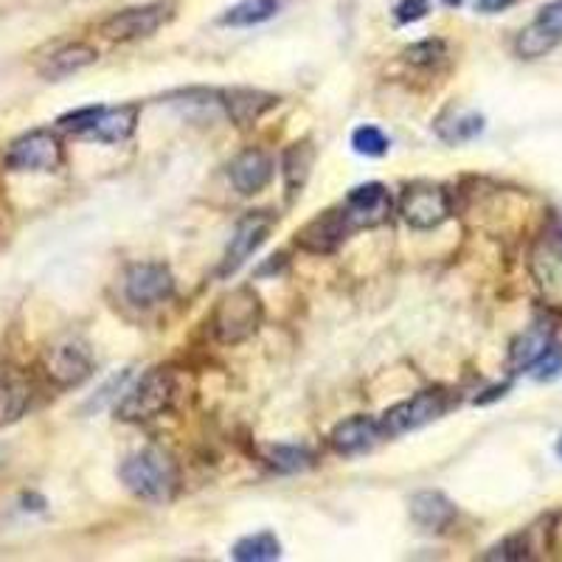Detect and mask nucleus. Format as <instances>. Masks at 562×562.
Returning a JSON list of instances; mask_svg holds the SVG:
<instances>
[{
  "label": "nucleus",
  "mask_w": 562,
  "mask_h": 562,
  "mask_svg": "<svg viewBox=\"0 0 562 562\" xmlns=\"http://www.w3.org/2000/svg\"><path fill=\"white\" fill-rule=\"evenodd\" d=\"M122 484L147 504H169L180 490V467L164 448H144L119 470Z\"/></svg>",
  "instance_id": "f257e3e1"
},
{
  "label": "nucleus",
  "mask_w": 562,
  "mask_h": 562,
  "mask_svg": "<svg viewBox=\"0 0 562 562\" xmlns=\"http://www.w3.org/2000/svg\"><path fill=\"white\" fill-rule=\"evenodd\" d=\"M265 310H262V299L256 293L254 288H237L225 293L223 299L214 304L211 310V335L214 340L223 346H237L245 344L248 338H254L259 333V326H262Z\"/></svg>",
  "instance_id": "f03ea898"
},
{
  "label": "nucleus",
  "mask_w": 562,
  "mask_h": 562,
  "mask_svg": "<svg viewBox=\"0 0 562 562\" xmlns=\"http://www.w3.org/2000/svg\"><path fill=\"white\" fill-rule=\"evenodd\" d=\"M175 374L169 369H149L115 405L122 422H149L167 414L175 403Z\"/></svg>",
  "instance_id": "7ed1b4c3"
},
{
  "label": "nucleus",
  "mask_w": 562,
  "mask_h": 562,
  "mask_svg": "<svg viewBox=\"0 0 562 562\" xmlns=\"http://www.w3.org/2000/svg\"><path fill=\"white\" fill-rule=\"evenodd\" d=\"M450 408H453V394L448 389H425L385 411L380 416V425H383L385 439H396V436L411 434V430H419L430 422L441 419Z\"/></svg>",
  "instance_id": "20e7f679"
},
{
  "label": "nucleus",
  "mask_w": 562,
  "mask_h": 562,
  "mask_svg": "<svg viewBox=\"0 0 562 562\" xmlns=\"http://www.w3.org/2000/svg\"><path fill=\"white\" fill-rule=\"evenodd\" d=\"M396 209H400V217L416 231L439 228L453 214L448 189L439 183H430V180H416V183L405 186V192Z\"/></svg>",
  "instance_id": "39448f33"
},
{
  "label": "nucleus",
  "mask_w": 562,
  "mask_h": 562,
  "mask_svg": "<svg viewBox=\"0 0 562 562\" xmlns=\"http://www.w3.org/2000/svg\"><path fill=\"white\" fill-rule=\"evenodd\" d=\"M63 140L52 130H29L9 144L3 164L12 172H57L63 167Z\"/></svg>",
  "instance_id": "423d86ee"
},
{
  "label": "nucleus",
  "mask_w": 562,
  "mask_h": 562,
  "mask_svg": "<svg viewBox=\"0 0 562 562\" xmlns=\"http://www.w3.org/2000/svg\"><path fill=\"white\" fill-rule=\"evenodd\" d=\"M529 273L540 299L562 313V231H546L529 254Z\"/></svg>",
  "instance_id": "0eeeda50"
},
{
  "label": "nucleus",
  "mask_w": 562,
  "mask_h": 562,
  "mask_svg": "<svg viewBox=\"0 0 562 562\" xmlns=\"http://www.w3.org/2000/svg\"><path fill=\"white\" fill-rule=\"evenodd\" d=\"M45 380L57 389H77L93 374V355L82 340H59L48 346L40 360Z\"/></svg>",
  "instance_id": "6e6552de"
},
{
  "label": "nucleus",
  "mask_w": 562,
  "mask_h": 562,
  "mask_svg": "<svg viewBox=\"0 0 562 562\" xmlns=\"http://www.w3.org/2000/svg\"><path fill=\"white\" fill-rule=\"evenodd\" d=\"M273 225L276 217L270 211H248L237 223L234 234H231L228 245H225L223 262H220V279H228V276L237 273L250 256L268 243Z\"/></svg>",
  "instance_id": "1a4fd4ad"
},
{
  "label": "nucleus",
  "mask_w": 562,
  "mask_h": 562,
  "mask_svg": "<svg viewBox=\"0 0 562 562\" xmlns=\"http://www.w3.org/2000/svg\"><path fill=\"white\" fill-rule=\"evenodd\" d=\"M172 20V3H144V7L122 9V12L110 14L99 32L113 43H133V40H147L167 26Z\"/></svg>",
  "instance_id": "9d476101"
},
{
  "label": "nucleus",
  "mask_w": 562,
  "mask_h": 562,
  "mask_svg": "<svg viewBox=\"0 0 562 562\" xmlns=\"http://www.w3.org/2000/svg\"><path fill=\"white\" fill-rule=\"evenodd\" d=\"M124 295L133 307H158L175 295V276L164 262H135L124 273Z\"/></svg>",
  "instance_id": "9b49d317"
},
{
  "label": "nucleus",
  "mask_w": 562,
  "mask_h": 562,
  "mask_svg": "<svg viewBox=\"0 0 562 562\" xmlns=\"http://www.w3.org/2000/svg\"><path fill=\"white\" fill-rule=\"evenodd\" d=\"M351 231H355V225H351L344 205H338V209H326L321 211L318 217H313L307 225H301V228L295 231V248L307 250V254L315 256L335 254V250L349 239Z\"/></svg>",
  "instance_id": "f8f14e48"
},
{
  "label": "nucleus",
  "mask_w": 562,
  "mask_h": 562,
  "mask_svg": "<svg viewBox=\"0 0 562 562\" xmlns=\"http://www.w3.org/2000/svg\"><path fill=\"white\" fill-rule=\"evenodd\" d=\"M562 43V0L546 3L529 26L515 40V52L524 59H540Z\"/></svg>",
  "instance_id": "ddd939ff"
},
{
  "label": "nucleus",
  "mask_w": 562,
  "mask_h": 562,
  "mask_svg": "<svg viewBox=\"0 0 562 562\" xmlns=\"http://www.w3.org/2000/svg\"><path fill=\"white\" fill-rule=\"evenodd\" d=\"M344 209L349 214L355 231L378 228L391 217V194L383 183H360L355 186L344 200Z\"/></svg>",
  "instance_id": "4468645a"
},
{
  "label": "nucleus",
  "mask_w": 562,
  "mask_h": 562,
  "mask_svg": "<svg viewBox=\"0 0 562 562\" xmlns=\"http://www.w3.org/2000/svg\"><path fill=\"white\" fill-rule=\"evenodd\" d=\"M383 425L374 416H349V419L338 422L329 434V448L338 456H360L369 453L378 441H383Z\"/></svg>",
  "instance_id": "2eb2a0df"
},
{
  "label": "nucleus",
  "mask_w": 562,
  "mask_h": 562,
  "mask_svg": "<svg viewBox=\"0 0 562 562\" xmlns=\"http://www.w3.org/2000/svg\"><path fill=\"white\" fill-rule=\"evenodd\" d=\"M273 158L270 153L259 147L243 149L237 158L228 164V180L231 186L237 189L239 194L250 198V194H259L265 186L273 180Z\"/></svg>",
  "instance_id": "dca6fc26"
},
{
  "label": "nucleus",
  "mask_w": 562,
  "mask_h": 562,
  "mask_svg": "<svg viewBox=\"0 0 562 562\" xmlns=\"http://www.w3.org/2000/svg\"><path fill=\"white\" fill-rule=\"evenodd\" d=\"M220 104L225 108L231 124H237L239 130H248L279 104V97L265 93L259 88H228L220 93Z\"/></svg>",
  "instance_id": "f3484780"
},
{
  "label": "nucleus",
  "mask_w": 562,
  "mask_h": 562,
  "mask_svg": "<svg viewBox=\"0 0 562 562\" xmlns=\"http://www.w3.org/2000/svg\"><path fill=\"white\" fill-rule=\"evenodd\" d=\"M411 520L425 531H445L456 520V504L439 490L416 492L408 504Z\"/></svg>",
  "instance_id": "a211bd4d"
},
{
  "label": "nucleus",
  "mask_w": 562,
  "mask_h": 562,
  "mask_svg": "<svg viewBox=\"0 0 562 562\" xmlns=\"http://www.w3.org/2000/svg\"><path fill=\"white\" fill-rule=\"evenodd\" d=\"M97 59H99V52L93 48V45L68 43L45 57V63L40 65V77H43L45 82H63V79L79 74V70L90 68Z\"/></svg>",
  "instance_id": "6ab92c4d"
},
{
  "label": "nucleus",
  "mask_w": 562,
  "mask_h": 562,
  "mask_svg": "<svg viewBox=\"0 0 562 562\" xmlns=\"http://www.w3.org/2000/svg\"><path fill=\"white\" fill-rule=\"evenodd\" d=\"M434 130L445 144L459 147V144H467V140L479 138V135L484 133V115L475 113V110L450 104V108H445L439 115H436Z\"/></svg>",
  "instance_id": "aec40b11"
},
{
  "label": "nucleus",
  "mask_w": 562,
  "mask_h": 562,
  "mask_svg": "<svg viewBox=\"0 0 562 562\" xmlns=\"http://www.w3.org/2000/svg\"><path fill=\"white\" fill-rule=\"evenodd\" d=\"M138 104H119V108H104L99 113L97 124L90 127V133L85 138L102 140V144H124L127 138H133L135 127H138Z\"/></svg>",
  "instance_id": "412c9836"
},
{
  "label": "nucleus",
  "mask_w": 562,
  "mask_h": 562,
  "mask_svg": "<svg viewBox=\"0 0 562 562\" xmlns=\"http://www.w3.org/2000/svg\"><path fill=\"white\" fill-rule=\"evenodd\" d=\"M315 167V147L313 140H299L293 147H288L284 158H281V172H284V192H288V200L293 203L304 186H307L310 175H313Z\"/></svg>",
  "instance_id": "4be33fe9"
},
{
  "label": "nucleus",
  "mask_w": 562,
  "mask_h": 562,
  "mask_svg": "<svg viewBox=\"0 0 562 562\" xmlns=\"http://www.w3.org/2000/svg\"><path fill=\"white\" fill-rule=\"evenodd\" d=\"M554 344L549 324H531L526 333L515 338L509 349V369L512 371H529L537 360L543 358L546 349Z\"/></svg>",
  "instance_id": "5701e85b"
},
{
  "label": "nucleus",
  "mask_w": 562,
  "mask_h": 562,
  "mask_svg": "<svg viewBox=\"0 0 562 562\" xmlns=\"http://www.w3.org/2000/svg\"><path fill=\"white\" fill-rule=\"evenodd\" d=\"M34 391L32 383L20 374H7L0 378V428L14 425L18 419L26 416V411L32 408Z\"/></svg>",
  "instance_id": "b1692460"
},
{
  "label": "nucleus",
  "mask_w": 562,
  "mask_h": 562,
  "mask_svg": "<svg viewBox=\"0 0 562 562\" xmlns=\"http://www.w3.org/2000/svg\"><path fill=\"white\" fill-rule=\"evenodd\" d=\"M262 459L273 467L276 473H304L315 461L307 445H265Z\"/></svg>",
  "instance_id": "393cba45"
},
{
  "label": "nucleus",
  "mask_w": 562,
  "mask_h": 562,
  "mask_svg": "<svg viewBox=\"0 0 562 562\" xmlns=\"http://www.w3.org/2000/svg\"><path fill=\"white\" fill-rule=\"evenodd\" d=\"M281 0H239L237 7H231L228 12L220 18V26L231 29H248L259 26L265 20L273 18L279 12Z\"/></svg>",
  "instance_id": "a878e982"
},
{
  "label": "nucleus",
  "mask_w": 562,
  "mask_h": 562,
  "mask_svg": "<svg viewBox=\"0 0 562 562\" xmlns=\"http://www.w3.org/2000/svg\"><path fill=\"white\" fill-rule=\"evenodd\" d=\"M231 557L239 562H270L281 557V543L273 531H259V535H248L234 543Z\"/></svg>",
  "instance_id": "bb28decb"
},
{
  "label": "nucleus",
  "mask_w": 562,
  "mask_h": 562,
  "mask_svg": "<svg viewBox=\"0 0 562 562\" xmlns=\"http://www.w3.org/2000/svg\"><path fill=\"white\" fill-rule=\"evenodd\" d=\"M535 557V537L531 529L518 531V535L504 537L498 546H492L484 554V560H504V562H518V560H531Z\"/></svg>",
  "instance_id": "cd10ccee"
},
{
  "label": "nucleus",
  "mask_w": 562,
  "mask_h": 562,
  "mask_svg": "<svg viewBox=\"0 0 562 562\" xmlns=\"http://www.w3.org/2000/svg\"><path fill=\"white\" fill-rule=\"evenodd\" d=\"M445 57H448L445 40H419L403 52V59L414 68H436V65L445 63Z\"/></svg>",
  "instance_id": "c85d7f7f"
},
{
  "label": "nucleus",
  "mask_w": 562,
  "mask_h": 562,
  "mask_svg": "<svg viewBox=\"0 0 562 562\" xmlns=\"http://www.w3.org/2000/svg\"><path fill=\"white\" fill-rule=\"evenodd\" d=\"M389 138L380 127L374 124H360L355 133H351V149L358 155H366V158H383L389 153Z\"/></svg>",
  "instance_id": "c756f323"
},
{
  "label": "nucleus",
  "mask_w": 562,
  "mask_h": 562,
  "mask_svg": "<svg viewBox=\"0 0 562 562\" xmlns=\"http://www.w3.org/2000/svg\"><path fill=\"white\" fill-rule=\"evenodd\" d=\"M104 110V104H88V108H77L70 110V113L59 115L57 127L65 130V133H74V135H88L90 127L97 124L99 113Z\"/></svg>",
  "instance_id": "7c9ffc66"
},
{
  "label": "nucleus",
  "mask_w": 562,
  "mask_h": 562,
  "mask_svg": "<svg viewBox=\"0 0 562 562\" xmlns=\"http://www.w3.org/2000/svg\"><path fill=\"white\" fill-rule=\"evenodd\" d=\"M537 380H554L562 374V344H551L546 355L531 366Z\"/></svg>",
  "instance_id": "2f4dec72"
},
{
  "label": "nucleus",
  "mask_w": 562,
  "mask_h": 562,
  "mask_svg": "<svg viewBox=\"0 0 562 562\" xmlns=\"http://www.w3.org/2000/svg\"><path fill=\"white\" fill-rule=\"evenodd\" d=\"M430 12V0H400L394 7V20L400 26H408V23H416L425 14Z\"/></svg>",
  "instance_id": "473e14b6"
},
{
  "label": "nucleus",
  "mask_w": 562,
  "mask_h": 562,
  "mask_svg": "<svg viewBox=\"0 0 562 562\" xmlns=\"http://www.w3.org/2000/svg\"><path fill=\"white\" fill-rule=\"evenodd\" d=\"M515 0H475V9L484 14H495V12H504V9H509Z\"/></svg>",
  "instance_id": "72a5a7b5"
},
{
  "label": "nucleus",
  "mask_w": 562,
  "mask_h": 562,
  "mask_svg": "<svg viewBox=\"0 0 562 562\" xmlns=\"http://www.w3.org/2000/svg\"><path fill=\"white\" fill-rule=\"evenodd\" d=\"M441 3H445V7H448V9H459L461 3H464V0H441Z\"/></svg>",
  "instance_id": "f704fd0d"
},
{
  "label": "nucleus",
  "mask_w": 562,
  "mask_h": 562,
  "mask_svg": "<svg viewBox=\"0 0 562 562\" xmlns=\"http://www.w3.org/2000/svg\"><path fill=\"white\" fill-rule=\"evenodd\" d=\"M557 456H560V459H562V439L557 441Z\"/></svg>",
  "instance_id": "c9c22d12"
}]
</instances>
